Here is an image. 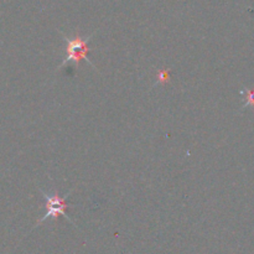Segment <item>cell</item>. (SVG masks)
<instances>
[{"mask_svg":"<svg viewBox=\"0 0 254 254\" xmlns=\"http://www.w3.org/2000/svg\"><path fill=\"white\" fill-rule=\"evenodd\" d=\"M92 36H93V35L88 36L87 39H83V37L79 36L78 34H77L76 36L72 37V39L71 37L64 36V42H66V55H64V62L61 64L60 68H62V67L66 64H68V62H74V64L78 66L81 60H86L91 66H93V64L88 61V59H87V54H88L89 51L88 42L92 40Z\"/></svg>","mask_w":254,"mask_h":254,"instance_id":"obj_1","label":"cell"},{"mask_svg":"<svg viewBox=\"0 0 254 254\" xmlns=\"http://www.w3.org/2000/svg\"><path fill=\"white\" fill-rule=\"evenodd\" d=\"M41 192H42V196H44V198H45L46 213H45L44 217H42L41 220L37 222V225L42 223L44 221L49 220V218H57V216H59V215L64 216L66 220H68L69 222H72V221L69 220L68 215H67V212H66L67 197H68V195L72 192V191H69L68 195L64 196V197H60L57 193H55V195H50V193H46L45 191H42V190H41Z\"/></svg>","mask_w":254,"mask_h":254,"instance_id":"obj_2","label":"cell"},{"mask_svg":"<svg viewBox=\"0 0 254 254\" xmlns=\"http://www.w3.org/2000/svg\"><path fill=\"white\" fill-rule=\"evenodd\" d=\"M170 79V69H163L159 72L158 77H156V83L158 84H165Z\"/></svg>","mask_w":254,"mask_h":254,"instance_id":"obj_3","label":"cell"}]
</instances>
